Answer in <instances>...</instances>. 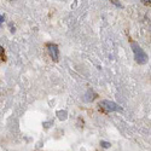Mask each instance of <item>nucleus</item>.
Listing matches in <instances>:
<instances>
[{"instance_id":"obj_1","label":"nucleus","mask_w":151,"mask_h":151,"mask_svg":"<svg viewBox=\"0 0 151 151\" xmlns=\"http://www.w3.org/2000/svg\"><path fill=\"white\" fill-rule=\"evenodd\" d=\"M46 50H47L51 59L53 62H58V59H59V49H58V46L56 44H47Z\"/></svg>"},{"instance_id":"obj_2","label":"nucleus","mask_w":151,"mask_h":151,"mask_svg":"<svg viewBox=\"0 0 151 151\" xmlns=\"http://www.w3.org/2000/svg\"><path fill=\"white\" fill-rule=\"evenodd\" d=\"M6 61V56H5V50L3 49V46H0V62Z\"/></svg>"},{"instance_id":"obj_3","label":"nucleus","mask_w":151,"mask_h":151,"mask_svg":"<svg viewBox=\"0 0 151 151\" xmlns=\"http://www.w3.org/2000/svg\"><path fill=\"white\" fill-rule=\"evenodd\" d=\"M96 151H102V150H96Z\"/></svg>"},{"instance_id":"obj_4","label":"nucleus","mask_w":151,"mask_h":151,"mask_svg":"<svg viewBox=\"0 0 151 151\" xmlns=\"http://www.w3.org/2000/svg\"><path fill=\"white\" fill-rule=\"evenodd\" d=\"M36 151H39V150H36Z\"/></svg>"}]
</instances>
